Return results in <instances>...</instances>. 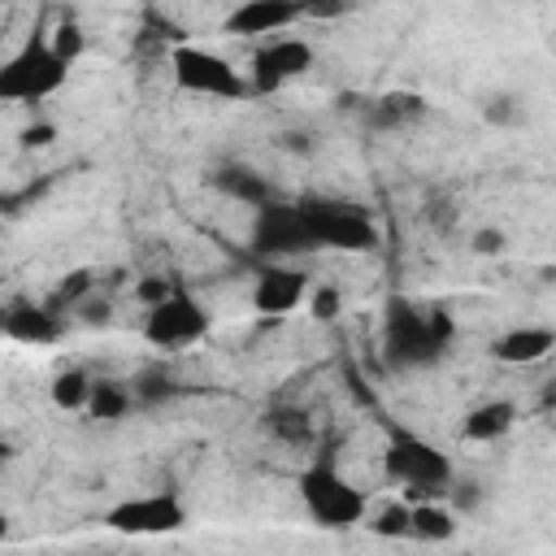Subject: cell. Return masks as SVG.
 Masks as SVG:
<instances>
[{
  "instance_id": "obj_1",
  "label": "cell",
  "mask_w": 556,
  "mask_h": 556,
  "mask_svg": "<svg viewBox=\"0 0 556 556\" xmlns=\"http://www.w3.org/2000/svg\"><path fill=\"white\" fill-rule=\"evenodd\" d=\"M452 321L443 308H417L404 295H391L382 308V352L395 369L434 365L452 339Z\"/></svg>"
},
{
  "instance_id": "obj_2",
  "label": "cell",
  "mask_w": 556,
  "mask_h": 556,
  "mask_svg": "<svg viewBox=\"0 0 556 556\" xmlns=\"http://www.w3.org/2000/svg\"><path fill=\"white\" fill-rule=\"evenodd\" d=\"M382 469L408 486V495L417 500H434L452 486V460L447 452H439L430 439H421L417 430L391 426L387 434V452H382Z\"/></svg>"
},
{
  "instance_id": "obj_3",
  "label": "cell",
  "mask_w": 556,
  "mask_h": 556,
  "mask_svg": "<svg viewBox=\"0 0 556 556\" xmlns=\"http://www.w3.org/2000/svg\"><path fill=\"white\" fill-rule=\"evenodd\" d=\"M70 78V65L52 52L43 35H30L13 56L0 61V100L9 104H39Z\"/></svg>"
},
{
  "instance_id": "obj_4",
  "label": "cell",
  "mask_w": 556,
  "mask_h": 556,
  "mask_svg": "<svg viewBox=\"0 0 556 556\" xmlns=\"http://www.w3.org/2000/svg\"><path fill=\"white\" fill-rule=\"evenodd\" d=\"M300 500H304L308 517H313L321 530H352V526H361L365 513H369L365 495L334 469L330 456L313 460V465L300 473Z\"/></svg>"
},
{
  "instance_id": "obj_5",
  "label": "cell",
  "mask_w": 556,
  "mask_h": 556,
  "mask_svg": "<svg viewBox=\"0 0 556 556\" xmlns=\"http://www.w3.org/2000/svg\"><path fill=\"white\" fill-rule=\"evenodd\" d=\"M304 226L313 235V248H334V252H369L378 243V226L361 204L330 200V195H304L300 200Z\"/></svg>"
},
{
  "instance_id": "obj_6",
  "label": "cell",
  "mask_w": 556,
  "mask_h": 556,
  "mask_svg": "<svg viewBox=\"0 0 556 556\" xmlns=\"http://www.w3.org/2000/svg\"><path fill=\"white\" fill-rule=\"evenodd\" d=\"M169 70H174V83L191 96H208V100H248L252 96V83L226 56L195 48V43H178L169 52Z\"/></svg>"
},
{
  "instance_id": "obj_7",
  "label": "cell",
  "mask_w": 556,
  "mask_h": 556,
  "mask_svg": "<svg viewBox=\"0 0 556 556\" xmlns=\"http://www.w3.org/2000/svg\"><path fill=\"white\" fill-rule=\"evenodd\" d=\"M204 334H208V313H204V304L187 287H174L169 295L148 304V317H143V339L148 343H156V348H187V343H195Z\"/></svg>"
},
{
  "instance_id": "obj_8",
  "label": "cell",
  "mask_w": 556,
  "mask_h": 556,
  "mask_svg": "<svg viewBox=\"0 0 556 556\" xmlns=\"http://www.w3.org/2000/svg\"><path fill=\"white\" fill-rule=\"evenodd\" d=\"M252 248L269 261H282V256H300V252H317L313 248V235L304 226V213H300V200H269L256 208V226H252Z\"/></svg>"
},
{
  "instance_id": "obj_9",
  "label": "cell",
  "mask_w": 556,
  "mask_h": 556,
  "mask_svg": "<svg viewBox=\"0 0 556 556\" xmlns=\"http://www.w3.org/2000/svg\"><path fill=\"white\" fill-rule=\"evenodd\" d=\"M104 526L117 530V534H169V530H182L187 526V508L178 495L169 491H156V495H135V500H122L104 513Z\"/></svg>"
},
{
  "instance_id": "obj_10",
  "label": "cell",
  "mask_w": 556,
  "mask_h": 556,
  "mask_svg": "<svg viewBox=\"0 0 556 556\" xmlns=\"http://www.w3.org/2000/svg\"><path fill=\"white\" fill-rule=\"evenodd\" d=\"M313 65V48L304 39H269L256 48L252 56V70H248V83H252V96H269L287 83H295L304 70Z\"/></svg>"
},
{
  "instance_id": "obj_11",
  "label": "cell",
  "mask_w": 556,
  "mask_h": 556,
  "mask_svg": "<svg viewBox=\"0 0 556 556\" xmlns=\"http://www.w3.org/2000/svg\"><path fill=\"white\" fill-rule=\"evenodd\" d=\"M304 295H308V274L287 269V265H278V261L265 265V269L256 274V287H252V304H256V313H265V317H282V313L300 308Z\"/></svg>"
},
{
  "instance_id": "obj_12",
  "label": "cell",
  "mask_w": 556,
  "mask_h": 556,
  "mask_svg": "<svg viewBox=\"0 0 556 556\" xmlns=\"http://www.w3.org/2000/svg\"><path fill=\"white\" fill-rule=\"evenodd\" d=\"M291 22H300V0H243L226 17V30L256 39V35H278Z\"/></svg>"
},
{
  "instance_id": "obj_13",
  "label": "cell",
  "mask_w": 556,
  "mask_h": 556,
  "mask_svg": "<svg viewBox=\"0 0 556 556\" xmlns=\"http://www.w3.org/2000/svg\"><path fill=\"white\" fill-rule=\"evenodd\" d=\"M4 334L17 339V343H52L61 339V313L48 308V304H35V300H13L4 308Z\"/></svg>"
},
{
  "instance_id": "obj_14",
  "label": "cell",
  "mask_w": 556,
  "mask_h": 556,
  "mask_svg": "<svg viewBox=\"0 0 556 556\" xmlns=\"http://www.w3.org/2000/svg\"><path fill=\"white\" fill-rule=\"evenodd\" d=\"M552 348H556V334H552L547 326H517V330L500 334L491 352H495V361H504V365H534V361L552 356Z\"/></svg>"
},
{
  "instance_id": "obj_15",
  "label": "cell",
  "mask_w": 556,
  "mask_h": 556,
  "mask_svg": "<svg viewBox=\"0 0 556 556\" xmlns=\"http://www.w3.org/2000/svg\"><path fill=\"white\" fill-rule=\"evenodd\" d=\"M213 187L226 191L230 200L248 204V208H261V204L274 200V187L265 182V174H256V169H248V165H222V169L213 174Z\"/></svg>"
},
{
  "instance_id": "obj_16",
  "label": "cell",
  "mask_w": 556,
  "mask_h": 556,
  "mask_svg": "<svg viewBox=\"0 0 556 556\" xmlns=\"http://www.w3.org/2000/svg\"><path fill=\"white\" fill-rule=\"evenodd\" d=\"M513 421H517V408H513L508 400H486V404H478V408L465 417V439H473V443H495V439H504V434L513 430Z\"/></svg>"
},
{
  "instance_id": "obj_17",
  "label": "cell",
  "mask_w": 556,
  "mask_h": 556,
  "mask_svg": "<svg viewBox=\"0 0 556 556\" xmlns=\"http://www.w3.org/2000/svg\"><path fill=\"white\" fill-rule=\"evenodd\" d=\"M408 534L421 543H443L456 534V517H452V508H443L434 500H413L408 504Z\"/></svg>"
},
{
  "instance_id": "obj_18",
  "label": "cell",
  "mask_w": 556,
  "mask_h": 556,
  "mask_svg": "<svg viewBox=\"0 0 556 556\" xmlns=\"http://www.w3.org/2000/svg\"><path fill=\"white\" fill-rule=\"evenodd\" d=\"M421 113H426V100H421V96H413V91H387L382 100L369 104V126H378V130H395V126L417 122Z\"/></svg>"
},
{
  "instance_id": "obj_19",
  "label": "cell",
  "mask_w": 556,
  "mask_h": 556,
  "mask_svg": "<svg viewBox=\"0 0 556 556\" xmlns=\"http://www.w3.org/2000/svg\"><path fill=\"white\" fill-rule=\"evenodd\" d=\"M130 404H135L130 387H122L113 378H91V395H87V408L83 413H91L100 421H122L130 413Z\"/></svg>"
},
{
  "instance_id": "obj_20",
  "label": "cell",
  "mask_w": 556,
  "mask_h": 556,
  "mask_svg": "<svg viewBox=\"0 0 556 556\" xmlns=\"http://www.w3.org/2000/svg\"><path fill=\"white\" fill-rule=\"evenodd\" d=\"M265 426H269V434H274L278 443H291V447H308V443H313V421H308V413H300V408H274V413L265 417Z\"/></svg>"
},
{
  "instance_id": "obj_21",
  "label": "cell",
  "mask_w": 556,
  "mask_h": 556,
  "mask_svg": "<svg viewBox=\"0 0 556 556\" xmlns=\"http://www.w3.org/2000/svg\"><path fill=\"white\" fill-rule=\"evenodd\" d=\"M87 395H91V374H87V369H65V374H56V382H52V404H56V408L83 413V408H87Z\"/></svg>"
},
{
  "instance_id": "obj_22",
  "label": "cell",
  "mask_w": 556,
  "mask_h": 556,
  "mask_svg": "<svg viewBox=\"0 0 556 556\" xmlns=\"http://www.w3.org/2000/svg\"><path fill=\"white\" fill-rule=\"evenodd\" d=\"M143 408H156V404H165V400H174L178 395V387H174V378L169 374H161V369H148V374H139L135 378V391H130Z\"/></svg>"
},
{
  "instance_id": "obj_23",
  "label": "cell",
  "mask_w": 556,
  "mask_h": 556,
  "mask_svg": "<svg viewBox=\"0 0 556 556\" xmlns=\"http://www.w3.org/2000/svg\"><path fill=\"white\" fill-rule=\"evenodd\" d=\"M48 43H52V52H56L65 65H74V61L83 56V48H87V35H83V26H78L74 17H61L56 30L48 35Z\"/></svg>"
},
{
  "instance_id": "obj_24",
  "label": "cell",
  "mask_w": 556,
  "mask_h": 556,
  "mask_svg": "<svg viewBox=\"0 0 556 556\" xmlns=\"http://www.w3.org/2000/svg\"><path fill=\"white\" fill-rule=\"evenodd\" d=\"M369 530L382 539H404L408 534V504H387L382 513H374Z\"/></svg>"
},
{
  "instance_id": "obj_25",
  "label": "cell",
  "mask_w": 556,
  "mask_h": 556,
  "mask_svg": "<svg viewBox=\"0 0 556 556\" xmlns=\"http://www.w3.org/2000/svg\"><path fill=\"white\" fill-rule=\"evenodd\" d=\"M87 291H91V274H87V269H74V274L61 282V291L48 300V308H56V313H61L65 304H74V308H78V304L87 300Z\"/></svg>"
},
{
  "instance_id": "obj_26",
  "label": "cell",
  "mask_w": 556,
  "mask_h": 556,
  "mask_svg": "<svg viewBox=\"0 0 556 556\" xmlns=\"http://www.w3.org/2000/svg\"><path fill=\"white\" fill-rule=\"evenodd\" d=\"M304 300H308V313H313L317 321H334V317H339V291H334V287H313Z\"/></svg>"
},
{
  "instance_id": "obj_27",
  "label": "cell",
  "mask_w": 556,
  "mask_h": 556,
  "mask_svg": "<svg viewBox=\"0 0 556 556\" xmlns=\"http://www.w3.org/2000/svg\"><path fill=\"white\" fill-rule=\"evenodd\" d=\"M352 4H356V0H300V17H321V22H330V17H343Z\"/></svg>"
},
{
  "instance_id": "obj_28",
  "label": "cell",
  "mask_w": 556,
  "mask_h": 556,
  "mask_svg": "<svg viewBox=\"0 0 556 556\" xmlns=\"http://www.w3.org/2000/svg\"><path fill=\"white\" fill-rule=\"evenodd\" d=\"M169 291H174L169 278H143V282H139V300H143V304H156V300L169 295Z\"/></svg>"
},
{
  "instance_id": "obj_29",
  "label": "cell",
  "mask_w": 556,
  "mask_h": 556,
  "mask_svg": "<svg viewBox=\"0 0 556 556\" xmlns=\"http://www.w3.org/2000/svg\"><path fill=\"white\" fill-rule=\"evenodd\" d=\"M52 139H56V130H52L48 122H39V126H26V130H22V143H26V148H48Z\"/></svg>"
},
{
  "instance_id": "obj_30",
  "label": "cell",
  "mask_w": 556,
  "mask_h": 556,
  "mask_svg": "<svg viewBox=\"0 0 556 556\" xmlns=\"http://www.w3.org/2000/svg\"><path fill=\"white\" fill-rule=\"evenodd\" d=\"M473 252H486V256L504 252V235H500V230H478V235H473Z\"/></svg>"
},
{
  "instance_id": "obj_31",
  "label": "cell",
  "mask_w": 556,
  "mask_h": 556,
  "mask_svg": "<svg viewBox=\"0 0 556 556\" xmlns=\"http://www.w3.org/2000/svg\"><path fill=\"white\" fill-rule=\"evenodd\" d=\"M9 456H13V447H9V443H4V439H0V465H4V460H9Z\"/></svg>"
},
{
  "instance_id": "obj_32",
  "label": "cell",
  "mask_w": 556,
  "mask_h": 556,
  "mask_svg": "<svg viewBox=\"0 0 556 556\" xmlns=\"http://www.w3.org/2000/svg\"><path fill=\"white\" fill-rule=\"evenodd\" d=\"M4 308H9V304H4V300H0V334H4Z\"/></svg>"
},
{
  "instance_id": "obj_33",
  "label": "cell",
  "mask_w": 556,
  "mask_h": 556,
  "mask_svg": "<svg viewBox=\"0 0 556 556\" xmlns=\"http://www.w3.org/2000/svg\"><path fill=\"white\" fill-rule=\"evenodd\" d=\"M4 530H9V521H4V517H0V539H4Z\"/></svg>"
}]
</instances>
